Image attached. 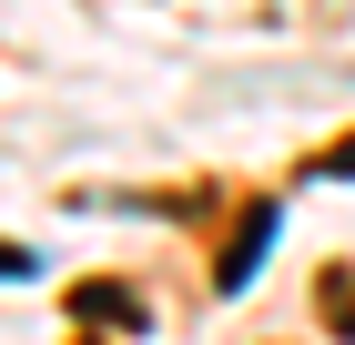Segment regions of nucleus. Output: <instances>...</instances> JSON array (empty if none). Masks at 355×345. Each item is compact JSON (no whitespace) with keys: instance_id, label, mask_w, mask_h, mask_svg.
<instances>
[{"instance_id":"1","label":"nucleus","mask_w":355,"mask_h":345,"mask_svg":"<svg viewBox=\"0 0 355 345\" xmlns=\"http://www.w3.org/2000/svg\"><path fill=\"white\" fill-rule=\"evenodd\" d=\"M264 244H274V203H254V213H244V234L214 254V285H244V274L264 264Z\"/></svg>"},{"instance_id":"2","label":"nucleus","mask_w":355,"mask_h":345,"mask_svg":"<svg viewBox=\"0 0 355 345\" xmlns=\"http://www.w3.org/2000/svg\"><path fill=\"white\" fill-rule=\"evenodd\" d=\"M71 315L82 325H142V294L132 285H71Z\"/></svg>"},{"instance_id":"3","label":"nucleus","mask_w":355,"mask_h":345,"mask_svg":"<svg viewBox=\"0 0 355 345\" xmlns=\"http://www.w3.org/2000/svg\"><path fill=\"white\" fill-rule=\"evenodd\" d=\"M315 173H325V183H355V133L325 142V153H315Z\"/></svg>"},{"instance_id":"4","label":"nucleus","mask_w":355,"mask_h":345,"mask_svg":"<svg viewBox=\"0 0 355 345\" xmlns=\"http://www.w3.org/2000/svg\"><path fill=\"white\" fill-rule=\"evenodd\" d=\"M325 305H335V325L355 335V285H325Z\"/></svg>"},{"instance_id":"5","label":"nucleus","mask_w":355,"mask_h":345,"mask_svg":"<svg viewBox=\"0 0 355 345\" xmlns=\"http://www.w3.org/2000/svg\"><path fill=\"white\" fill-rule=\"evenodd\" d=\"M71 345H102V335H71Z\"/></svg>"}]
</instances>
